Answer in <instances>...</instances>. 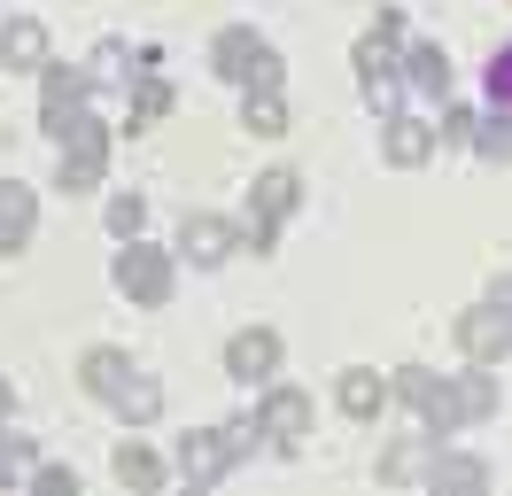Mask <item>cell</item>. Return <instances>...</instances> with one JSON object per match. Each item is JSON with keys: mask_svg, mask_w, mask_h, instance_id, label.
<instances>
[{"mask_svg": "<svg viewBox=\"0 0 512 496\" xmlns=\"http://www.w3.org/2000/svg\"><path fill=\"white\" fill-rule=\"evenodd\" d=\"M210 62H218V78H233V86H280V55L249 24H225L210 39Z\"/></svg>", "mask_w": 512, "mask_h": 496, "instance_id": "obj_1", "label": "cell"}, {"mask_svg": "<svg viewBox=\"0 0 512 496\" xmlns=\"http://www.w3.org/2000/svg\"><path fill=\"white\" fill-rule=\"evenodd\" d=\"M396 396L419 403L427 434H458V427H466V411H458V380H435L427 365H404V372H396Z\"/></svg>", "mask_w": 512, "mask_h": 496, "instance_id": "obj_2", "label": "cell"}, {"mask_svg": "<svg viewBox=\"0 0 512 496\" xmlns=\"http://www.w3.org/2000/svg\"><path fill=\"white\" fill-rule=\"evenodd\" d=\"M249 442H256L249 419H233V427H210V434H187V442H179V473H187V481H218V473L241 458Z\"/></svg>", "mask_w": 512, "mask_h": 496, "instance_id": "obj_3", "label": "cell"}, {"mask_svg": "<svg viewBox=\"0 0 512 496\" xmlns=\"http://www.w3.org/2000/svg\"><path fill=\"white\" fill-rule=\"evenodd\" d=\"M117 287H125L132 303L163 310V303H171V256H163V248H140V241H132L125 256H117Z\"/></svg>", "mask_w": 512, "mask_h": 496, "instance_id": "obj_4", "label": "cell"}, {"mask_svg": "<svg viewBox=\"0 0 512 496\" xmlns=\"http://www.w3.org/2000/svg\"><path fill=\"white\" fill-rule=\"evenodd\" d=\"M101 171H109V132L78 117L63 132V186H70V194H86V186H101Z\"/></svg>", "mask_w": 512, "mask_h": 496, "instance_id": "obj_5", "label": "cell"}, {"mask_svg": "<svg viewBox=\"0 0 512 496\" xmlns=\"http://www.w3.org/2000/svg\"><path fill=\"white\" fill-rule=\"evenodd\" d=\"M78 101H86V78H78L70 62H47V70H39V124H47L55 140L78 124Z\"/></svg>", "mask_w": 512, "mask_h": 496, "instance_id": "obj_6", "label": "cell"}, {"mask_svg": "<svg viewBox=\"0 0 512 496\" xmlns=\"http://www.w3.org/2000/svg\"><path fill=\"white\" fill-rule=\"evenodd\" d=\"M256 434H272V450H303V434H311V396H303V388H272L264 411H256Z\"/></svg>", "mask_w": 512, "mask_h": 496, "instance_id": "obj_7", "label": "cell"}, {"mask_svg": "<svg viewBox=\"0 0 512 496\" xmlns=\"http://www.w3.org/2000/svg\"><path fill=\"white\" fill-rule=\"evenodd\" d=\"M396 78H404V70H396V39L365 31V39H357V86H365V101L388 109V101H396Z\"/></svg>", "mask_w": 512, "mask_h": 496, "instance_id": "obj_8", "label": "cell"}, {"mask_svg": "<svg viewBox=\"0 0 512 496\" xmlns=\"http://www.w3.org/2000/svg\"><path fill=\"white\" fill-rule=\"evenodd\" d=\"M458 349H466V365H497V357L512 349V318L497 303H489V310H466V318H458Z\"/></svg>", "mask_w": 512, "mask_h": 496, "instance_id": "obj_9", "label": "cell"}, {"mask_svg": "<svg viewBox=\"0 0 512 496\" xmlns=\"http://www.w3.org/2000/svg\"><path fill=\"white\" fill-rule=\"evenodd\" d=\"M280 365V334H264V326H249V334H233L225 341V372H233V380H264V372Z\"/></svg>", "mask_w": 512, "mask_h": 496, "instance_id": "obj_10", "label": "cell"}, {"mask_svg": "<svg viewBox=\"0 0 512 496\" xmlns=\"http://www.w3.org/2000/svg\"><path fill=\"white\" fill-rule=\"evenodd\" d=\"M179 248H187L194 264H225V256H233V248H241V233H233V225H225V217H187V225H179Z\"/></svg>", "mask_w": 512, "mask_h": 496, "instance_id": "obj_11", "label": "cell"}, {"mask_svg": "<svg viewBox=\"0 0 512 496\" xmlns=\"http://www.w3.org/2000/svg\"><path fill=\"white\" fill-rule=\"evenodd\" d=\"M0 62H8V70H47V24L8 16V24H0Z\"/></svg>", "mask_w": 512, "mask_h": 496, "instance_id": "obj_12", "label": "cell"}, {"mask_svg": "<svg viewBox=\"0 0 512 496\" xmlns=\"http://www.w3.org/2000/svg\"><path fill=\"white\" fill-rule=\"evenodd\" d=\"M32 225H39V202H32V186L0 179V248H24V241H32Z\"/></svg>", "mask_w": 512, "mask_h": 496, "instance_id": "obj_13", "label": "cell"}, {"mask_svg": "<svg viewBox=\"0 0 512 496\" xmlns=\"http://www.w3.org/2000/svg\"><path fill=\"white\" fill-rule=\"evenodd\" d=\"M435 155V124H419V117H388V163L396 171H419Z\"/></svg>", "mask_w": 512, "mask_h": 496, "instance_id": "obj_14", "label": "cell"}, {"mask_svg": "<svg viewBox=\"0 0 512 496\" xmlns=\"http://www.w3.org/2000/svg\"><path fill=\"white\" fill-rule=\"evenodd\" d=\"M334 403H342V411H350V419H381V403H388V380L381 372H342V380H334Z\"/></svg>", "mask_w": 512, "mask_h": 496, "instance_id": "obj_15", "label": "cell"}, {"mask_svg": "<svg viewBox=\"0 0 512 496\" xmlns=\"http://www.w3.org/2000/svg\"><path fill=\"white\" fill-rule=\"evenodd\" d=\"M241 124H249L256 140H280V132H288V101H280V86H249V109H241Z\"/></svg>", "mask_w": 512, "mask_h": 496, "instance_id": "obj_16", "label": "cell"}, {"mask_svg": "<svg viewBox=\"0 0 512 496\" xmlns=\"http://www.w3.org/2000/svg\"><path fill=\"white\" fill-rule=\"evenodd\" d=\"M78 380H86L94 396H117V388L132 380V357H125V349H86V365H78Z\"/></svg>", "mask_w": 512, "mask_h": 496, "instance_id": "obj_17", "label": "cell"}, {"mask_svg": "<svg viewBox=\"0 0 512 496\" xmlns=\"http://www.w3.org/2000/svg\"><path fill=\"white\" fill-rule=\"evenodd\" d=\"M295 202H303V179H295V171H264V179H256V217H272V225H280Z\"/></svg>", "mask_w": 512, "mask_h": 496, "instance_id": "obj_18", "label": "cell"}, {"mask_svg": "<svg viewBox=\"0 0 512 496\" xmlns=\"http://www.w3.org/2000/svg\"><path fill=\"white\" fill-rule=\"evenodd\" d=\"M427 481H435V489H489V465L481 458H443V450H435Z\"/></svg>", "mask_w": 512, "mask_h": 496, "instance_id": "obj_19", "label": "cell"}, {"mask_svg": "<svg viewBox=\"0 0 512 496\" xmlns=\"http://www.w3.org/2000/svg\"><path fill=\"white\" fill-rule=\"evenodd\" d=\"M109 403H117V411H125L132 427H140V419H156V411H163V388L148 380V372H132V380H125V388H117Z\"/></svg>", "mask_w": 512, "mask_h": 496, "instance_id": "obj_20", "label": "cell"}, {"mask_svg": "<svg viewBox=\"0 0 512 496\" xmlns=\"http://www.w3.org/2000/svg\"><path fill=\"white\" fill-rule=\"evenodd\" d=\"M404 78H412L419 93H450V62H443V47H412V55H404Z\"/></svg>", "mask_w": 512, "mask_h": 496, "instance_id": "obj_21", "label": "cell"}, {"mask_svg": "<svg viewBox=\"0 0 512 496\" xmlns=\"http://www.w3.org/2000/svg\"><path fill=\"white\" fill-rule=\"evenodd\" d=\"M117 481H125V489H156L163 458H156V450H140V442H125V450H117Z\"/></svg>", "mask_w": 512, "mask_h": 496, "instance_id": "obj_22", "label": "cell"}, {"mask_svg": "<svg viewBox=\"0 0 512 496\" xmlns=\"http://www.w3.org/2000/svg\"><path fill=\"white\" fill-rule=\"evenodd\" d=\"M458 411H466V419H489V411H497V380H489V372H458Z\"/></svg>", "mask_w": 512, "mask_h": 496, "instance_id": "obj_23", "label": "cell"}, {"mask_svg": "<svg viewBox=\"0 0 512 496\" xmlns=\"http://www.w3.org/2000/svg\"><path fill=\"white\" fill-rule=\"evenodd\" d=\"M156 117H171V86H163V78H140V93H132V132L156 124Z\"/></svg>", "mask_w": 512, "mask_h": 496, "instance_id": "obj_24", "label": "cell"}, {"mask_svg": "<svg viewBox=\"0 0 512 496\" xmlns=\"http://www.w3.org/2000/svg\"><path fill=\"white\" fill-rule=\"evenodd\" d=\"M427 465H435V458H427V442H396V450L381 458V481H412V473H427Z\"/></svg>", "mask_w": 512, "mask_h": 496, "instance_id": "obj_25", "label": "cell"}, {"mask_svg": "<svg viewBox=\"0 0 512 496\" xmlns=\"http://www.w3.org/2000/svg\"><path fill=\"white\" fill-rule=\"evenodd\" d=\"M140 225H148V202H140V194H117V202H109V233H117V241H140Z\"/></svg>", "mask_w": 512, "mask_h": 496, "instance_id": "obj_26", "label": "cell"}, {"mask_svg": "<svg viewBox=\"0 0 512 496\" xmlns=\"http://www.w3.org/2000/svg\"><path fill=\"white\" fill-rule=\"evenodd\" d=\"M489 101H497V109H505V124H512V39L489 55Z\"/></svg>", "mask_w": 512, "mask_h": 496, "instance_id": "obj_27", "label": "cell"}, {"mask_svg": "<svg viewBox=\"0 0 512 496\" xmlns=\"http://www.w3.org/2000/svg\"><path fill=\"white\" fill-rule=\"evenodd\" d=\"M474 148H481V163H512V132L505 124H474Z\"/></svg>", "mask_w": 512, "mask_h": 496, "instance_id": "obj_28", "label": "cell"}, {"mask_svg": "<svg viewBox=\"0 0 512 496\" xmlns=\"http://www.w3.org/2000/svg\"><path fill=\"white\" fill-rule=\"evenodd\" d=\"M32 481H39V496H78V473H70V465H39Z\"/></svg>", "mask_w": 512, "mask_h": 496, "instance_id": "obj_29", "label": "cell"}, {"mask_svg": "<svg viewBox=\"0 0 512 496\" xmlns=\"http://www.w3.org/2000/svg\"><path fill=\"white\" fill-rule=\"evenodd\" d=\"M474 109H443V140H474Z\"/></svg>", "mask_w": 512, "mask_h": 496, "instance_id": "obj_30", "label": "cell"}, {"mask_svg": "<svg viewBox=\"0 0 512 496\" xmlns=\"http://www.w3.org/2000/svg\"><path fill=\"white\" fill-rule=\"evenodd\" d=\"M497 310H505V318H512V279H505V287H497Z\"/></svg>", "mask_w": 512, "mask_h": 496, "instance_id": "obj_31", "label": "cell"}, {"mask_svg": "<svg viewBox=\"0 0 512 496\" xmlns=\"http://www.w3.org/2000/svg\"><path fill=\"white\" fill-rule=\"evenodd\" d=\"M8 403H16V396H8V380H0V419H8Z\"/></svg>", "mask_w": 512, "mask_h": 496, "instance_id": "obj_32", "label": "cell"}]
</instances>
